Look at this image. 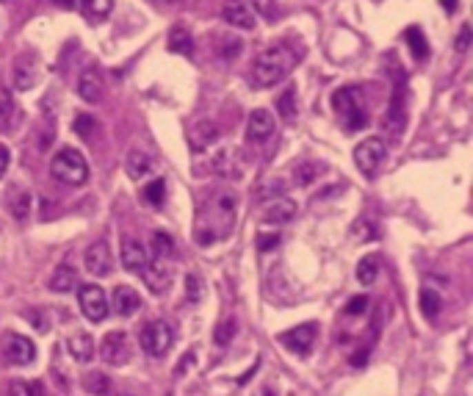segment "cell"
Segmentation results:
<instances>
[{
  "instance_id": "cell-1",
  "label": "cell",
  "mask_w": 473,
  "mask_h": 396,
  "mask_svg": "<svg viewBox=\"0 0 473 396\" xmlns=\"http://www.w3.org/2000/svg\"><path fill=\"white\" fill-rule=\"evenodd\" d=\"M232 225H235V194L216 191L199 206L194 236L202 247H208L219 239H227L232 233Z\"/></svg>"
},
{
  "instance_id": "cell-2",
  "label": "cell",
  "mask_w": 473,
  "mask_h": 396,
  "mask_svg": "<svg viewBox=\"0 0 473 396\" xmlns=\"http://www.w3.org/2000/svg\"><path fill=\"white\" fill-rule=\"evenodd\" d=\"M296 50L288 48V45H274V48H266L258 59H255V67H252V83L258 89H272L277 86L280 81H285L291 75V70L296 67Z\"/></svg>"
},
{
  "instance_id": "cell-3",
  "label": "cell",
  "mask_w": 473,
  "mask_h": 396,
  "mask_svg": "<svg viewBox=\"0 0 473 396\" xmlns=\"http://www.w3.org/2000/svg\"><path fill=\"white\" fill-rule=\"evenodd\" d=\"M50 172H53L61 183H67V186H83V183L89 180V164H86V158H83L78 150H72V147H64V150H59V152L53 155Z\"/></svg>"
},
{
  "instance_id": "cell-4",
  "label": "cell",
  "mask_w": 473,
  "mask_h": 396,
  "mask_svg": "<svg viewBox=\"0 0 473 396\" xmlns=\"http://www.w3.org/2000/svg\"><path fill=\"white\" fill-rule=\"evenodd\" d=\"M332 108L341 117V122H343L346 130H363L368 125V114L360 108V103H357V97H354L352 89H338L332 95Z\"/></svg>"
},
{
  "instance_id": "cell-5",
  "label": "cell",
  "mask_w": 473,
  "mask_h": 396,
  "mask_svg": "<svg viewBox=\"0 0 473 396\" xmlns=\"http://www.w3.org/2000/svg\"><path fill=\"white\" fill-rule=\"evenodd\" d=\"M172 344H174V330H172V324L163 321V319H155V321H150V324L141 330V349H144L147 355H152V357L166 355V352L172 349Z\"/></svg>"
},
{
  "instance_id": "cell-6",
  "label": "cell",
  "mask_w": 473,
  "mask_h": 396,
  "mask_svg": "<svg viewBox=\"0 0 473 396\" xmlns=\"http://www.w3.org/2000/svg\"><path fill=\"white\" fill-rule=\"evenodd\" d=\"M354 164L357 169L365 175V177H374L379 172V166L385 164V141L371 136V139H363L357 147H354Z\"/></svg>"
},
{
  "instance_id": "cell-7",
  "label": "cell",
  "mask_w": 473,
  "mask_h": 396,
  "mask_svg": "<svg viewBox=\"0 0 473 396\" xmlns=\"http://www.w3.org/2000/svg\"><path fill=\"white\" fill-rule=\"evenodd\" d=\"M78 299H81V310H83V316L89 321H94V324L105 321V316H108V297H105V291L100 286H83L78 291Z\"/></svg>"
},
{
  "instance_id": "cell-8",
  "label": "cell",
  "mask_w": 473,
  "mask_h": 396,
  "mask_svg": "<svg viewBox=\"0 0 473 396\" xmlns=\"http://www.w3.org/2000/svg\"><path fill=\"white\" fill-rule=\"evenodd\" d=\"M100 357H103L108 366H125V363L130 360V341H128V333H122V330L108 333V335L100 341Z\"/></svg>"
},
{
  "instance_id": "cell-9",
  "label": "cell",
  "mask_w": 473,
  "mask_h": 396,
  "mask_svg": "<svg viewBox=\"0 0 473 396\" xmlns=\"http://www.w3.org/2000/svg\"><path fill=\"white\" fill-rule=\"evenodd\" d=\"M404 125H407V114H404V86L399 81L396 89H393V97H390V108H388V114L382 119V128L390 133V139H399L401 130H404Z\"/></svg>"
},
{
  "instance_id": "cell-10",
  "label": "cell",
  "mask_w": 473,
  "mask_h": 396,
  "mask_svg": "<svg viewBox=\"0 0 473 396\" xmlns=\"http://www.w3.org/2000/svg\"><path fill=\"white\" fill-rule=\"evenodd\" d=\"M83 264H86V272L94 275V277H108L114 272V255H111V250H108L105 241H94L86 250Z\"/></svg>"
},
{
  "instance_id": "cell-11",
  "label": "cell",
  "mask_w": 473,
  "mask_h": 396,
  "mask_svg": "<svg viewBox=\"0 0 473 396\" xmlns=\"http://www.w3.org/2000/svg\"><path fill=\"white\" fill-rule=\"evenodd\" d=\"M3 352H6V360H9V363H14V366H28V363H34V357H37V346H34V341H31V338H26V335H17V333L6 335V341H3Z\"/></svg>"
},
{
  "instance_id": "cell-12",
  "label": "cell",
  "mask_w": 473,
  "mask_h": 396,
  "mask_svg": "<svg viewBox=\"0 0 473 396\" xmlns=\"http://www.w3.org/2000/svg\"><path fill=\"white\" fill-rule=\"evenodd\" d=\"M221 20L232 28H241V31H252L255 28V17L252 9L244 3V0H224L221 6Z\"/></svg>"
},
{
  "instance_id": "cell-13",
  "label": "cell",
  "mask_w": 473,
  "mask_h": 396,
  "mask_svg": "<svg viewBox=\"0 0 473 396\" xmlns=\"http://www.w3.org/2000/svg\"><path fill=\"white\" fill-rule=\"evenodd\" d=\"M316 333H319V327H316L313 321H308V324H299V327H294V330L283 333V335H280V341H283L288 349L299 352V355H308V352L313 349Z\"/></svg>"
},
{
  "instance_id": "cell-14",
  "label": "cell",
  "mask_w": 473,
  "mask_h": 396,
  "mask_svg": "<svg viewBox=\"0 0 473 396\" xmlns=\"http://www.w3.org/2000/svg\"><path fill=\"white\" fill-rule=\"evenodd\" d=\"M272 133H274V117H272V111L255 108L250 114V119H247V139L255 141V144H261V141L272 139Z\"/></svg>"
},
{
  "instance_id": "cell-15",
  "label": "cell",
  "mask_w": 473,
  "mask_h": 396,
  "mask_svg": "<svg viewBox=\"0 0 473 396\" xmlns=\"http://www.w3.org/2000/svg\"><path fill=\"white\" fill-rule=\"evenodd\" d=\"M147 264H150L147 247H144L141 241H136V239H125V244H122V266H125L128 272L141 275V272L147 269Z\"/></svg>"
},
{
  "instance_id": "cell-16",
  "label": "cell",
  "mask_w": 473,
  "mask_h": 396,
  "mask_svg": "<svg viewBox=\"0 0 473 396\" xmlns=\"http://www.w3.org/2000/svg\"><path fill=\"white\" fill-rule=\"evenodd\" d=\"M31 191L28 188H23V186H9V191H6V208H9V214L17 219V222H26L28 217H31Z\"/></svg>"
},
{
  "instance_id": "cell-17",
  "label": "cell",
  "mask_w": 473,
  "mask_h": 396,
  "mask_svg": "<svg viewBox=\"0 0 473 396\" xmlns=\"http://www.w3.org/2000/svg\"><path fill=\"white\" fill-rule=\"evenodd\" d=\"M219 128L213 125V122H208V119H202V122H197L194 128H191V133H188V144H191V150H197V152H202V150H208V147H213L216 141H219Z\"/></svg>"
},
{
  "instance_id": "cell-18",
  "label": "cell",
  "mask_w": 473,
  "mask_h": 396,
  "mask_svg": "<svg viewBox=\"0 0 473 396\" xmlns=\"http://www.w3.org/2000/svg\"><path fill=\"white\" fill-rule=\"evenodd\" d=\"M294 217H296V203L288 200V197L283 194V197H277V200H272V206L263 214V222H269V225H288Z\"/></svg>"
},
{
  "instance_id": "cell-19",
  "label": "cell",
  "mask_w": 473,
  "mask_h": 396,
  "mask_svg": "<svg viewBox=\"0 0 473 396\" xmlns=\"http://www.w3.org/2000/svg\"><path fill=\"white\" fill-rule=\"evenodd\" d=\"M141 277H144V283L150 286V291H152V294L166 291V286L172 283V272H169V266H163V261H161V258L150 261V264H147V269L141 272Z\"/></svg>"
},
{
  "instance_id": "cell-20",
  "label": "cell",
  "mask_w": 473,
  "mask_h": 396,
  "mask_svg": "<svg viewBox=\"0 0 473 396\" xmlns=\"http://www.w3.org/2000/svg\"><path fill=\"white\" fill-rule=\"evenodd\" d=\"M78 95L86 100V103H97L103 97V78L94 67L83 70L81 78H78Z\"/></svg>"
},
{
  "instance_id": "cell-21",
  "label": "cell",
  "mask_w": 473,
  "mask_h": 396,
  "mask_svg": "<svg viewBox=\"0 0 473 396\" xmlns=\"http://www.w3.org/2000/svg\"><path fill=\"white\" fill-rule=\"evenodd\" d=\"M67 349L75 363H92L94 360V341L89 333H72L67 338Z\"/></svg>"
},
{
  "instance_id": "cell-22",
  "label": "cell",
  "mask_w": 473,
  "mask_h": 396,
  "mask_svg": "<svg viewBox=\"0 0 473 396\" xmlns=\"http://www.w3.org/2000/svg\"><path fill=\"white\" fill-rule=\"evenodd\" d=\"M111 305H114V310L119 316H133L139 310L141 299H139V294L130 286H117L114 288V297H111Z\"/></svg>"
},
{
  "instance_id": "cell-23",
  "label": "cell",
  "mask_w": 473,
  "mask_h": 396,
  "mask_svg": "<svg viewBox=\"0 0 473 396\" xmlns=\"http://www.w3.org/2000/svg\"><path fill=\"white\" fill-rule=\"evenodd\" d=\"M20 125V106L9 89H0V130H14Z\"/></svg>"
},
{
  "instance_id": "cell-24",
  "label": "cell",
  "mask_w": 473,
  "mask_h": 396,
  "mask_svg": "<svg viewBox=\"0 0 473 396\" xmlns=\"http://www.w3.org/2000/svg\"><path fill=\"white\" fill-rule=\"evenodd\" d=\"M210 166H213V172H219V175H224V177H239V172H241L239 155H235V150H230V147L219 150V152L213 155Z\"/></svg>"
},
{
  "instance_id": "cell-25",
  "label": "cell",
  "mask_w": 473,
  "mask_h": 396,
  "mask_svg": "<svg viewBox=\"0 0 473 396\" xmlns=\"http://www.w3.org/2000/svg\"><path fill=\"white\" fill-rule=\"evenodd\" d=\"M125 169L133 180H141L152 172V158L144 152V150H130L128 152V161H125Z\"/></svg>"
},
{
  "instance_id": "cell-26",
  "label": "cell",
  "mask_w": 473,
  "mask_h": 396,
  "mask_svg": "<svg viewBox=\"0 0 473 396\" xmlns=\"http://www.w3.org/2000/svg\"><path fill=\"white\" fill-rule=\"evenodd\" d=\"M75 286H78V272H75L72 266H67V264H61V266L53 272V277H50V288L59 291V294H67V291H72Z\"/></svg>"
},
{
  "instance_id": "cell-27",
  "label": "cell",
  "mask_w": 473,
  "mask_h": 396,
  "mask_svg": "<svg viewBox=\"0 0 473 396\" xmlns=\"http://www.w3.org/2000/svg\"><path fill=\"white\" fill-rule=\"evenodd\" d=\"M169 50H172V53L191 56V50H194V39H191V34H188L183 26H174V28L169 31Z\"/></svg>"
},
{
  "instance_id": "cell-28",
  "label": "cell",
  "mask_w": 473,
  "mask_h": 396,
  "mask_svg": "<svg viewBox=\"0 0 473 396\" xmlns=\"http://www.w3.org/2000/svg\"><path fill=\"white\" fill-rule=\"evenodd\" d=\"M321 172H324V164H319V161H302V164L294 166V183L296 186H310Z\"/></svg>"
},
{
  "instance_id": "cell-29",
  "label": "cell",
  "mask_w": 473,
  "mask_h": 396,
  "mask_svg": "<svg viewBox=\"0 0 473 396\" xmlns=\"http://www.w3.org/2000/svg\"><path fill=\"white\" fill-rule=\"evenodd\" d=\"M78 3L89 20H105L114 9V0H78Z\"/></svg>"
},
{
  "instance_id": "cell-30",
  "label": "cell",
  "mask_w": 473,
  "mask_h": 396,
  "mask_svg": "<svg viewBox=\"0 0 473 396\" xmlns=\"http://www.w3.org/2000/svg\"><path fill=\"white\" fill-rule=\"evenodd\" d=\"M37 83V67L28 59H20L14 67V86L17 89H31Z\"/></svg>"
},
{
  "instance_id": "cell-31",
  "label": "cell",
  "mask_w": 473,
  "mask_h": 396,
  "mask_svg": "<svg viewBox=\"0 0 473 396\" xmlns=\"http://www.w3.org/2000/svg\"><path fill=\"white\" fill-rule=\"evenodd\" d=\"M407 45H410V53L418 59V61H423L426 56H429V45H426V39H423V31L418 28V26H412V28H407Z\"/></svg>"
},
{
  "instance_id": "cell-32",
  "label": "cell",
  "mask_w": 473,
  "mask_h": 396,
  "mask_svg": "<svg viewBox=\"0 0 473 396\" xmlns=\"http://www.w3.org/2000/svg\"><path fill=\"white\" fill-rule=\"evenodd\" d=\"M163 197H166V180H163V177H152V180L144 186V200H147L152 208H161V206H163Z\"/></svg>"
},
{
  "instance_id": "cell-33",
  "label": "cell",
  "mask_w": 473,
  "mask_h": 396,
  "mask_svg": "<svg viewBox=\"0 0 473 396\" xmlns=\"http://www.w3.org/2000/svg\"><path fill=\"white\" fill-rule=\"evenodd\" d=\"M376 275H379V258H376V255H365V258L357 264V280H360L363 286H371V283L376 280Z\"/></svg>"
},
{
  "instance_id": "cell-34",
  "label": "cell",
  "mask_w": 473,
  "mask_h": 396,
  "mask_svg": "<svg viewBox=\"0 0 473 396\" xmlns=\"http://www.w3.org/2000/svg\"><path fill=\"white\" fill-rule=\"evenodd\" d=\"M440 308H443L440 294H437L434 288H423V291H421V310H423V316H426V319H434V316L440 313Z\"/></svg>"
},
{
  "instance_id": "cell-35",
  "label": "cell",
  "mask_w": 473,
  "mask_h": 396,
  "mask_svg": "<svg viewBox=\"0 0 473 396\" xmlns=\"http://www.w3.org/2000/svg\"><path fill=\"white\" fill-rule=\"evenodd\" d=\"M9 396H48V393H45V385H42L39 379H34V382L14 379V382L9 385Z\"/></svg>"
},
{
  "instance_id": "cell-36",
  "label": "cell",
  "mask_w": 473,
  "mask_h": 396,
  "mask_svg": "<svg viewBox=\"0 0 473 396\" xmlns=\"http://www.w3.org/2000/svg\"><path fill=\"white\" fill-rule=\"evenodd\" d=\"M152 253H155V258H169L172 253H174V239L169 236V233H163V230H155L152 233Z\"/></svg>"
},
{
  "instance_id": "cell-37",
  "label": "cell",
  "mask_w": 473,
  "mask_h": 396,
  "mask_svg": "<svg viewBox=\"0 0 473 396\" xmlns=\"http://www.w3.org/2000/svg\"><path fill=\"white\" fill-rule=\"evenodd\" d=\"M83 388H86L89 393L103 396V393H108V390H111V379H108L105 374H100V371H89V374L83 377Z\"/></svg>"
},
{
  "instance_id": "cell-38",
  "label": "cell",
  "mask_w": 473,
  "mask_h": 396,
  "mask_svg": "<svg viewBox=\"0 0 473 396\" xmlns=\"http://www.w3.org/2000/svg\"><path fill=\"white\" fill-rule=\"evenodd\" d=\"M277 111L285 122H291L296 117V92L294 89H285L280 97H277Z\"/></svg>"
},
{
  "instance_id": "cell-39",
  "label": "cell",
  "mask_w": 473,
  "mask_h": 396,
  "mask_svg": "<svg viewBox=\"0 0 473 396\" xmlns=\"http://www.w3.org/2000/svg\"><path fill=\"white\" fill-rule=\"evenodd\" d=\"M255 194H258V200H277V197H283V194H285V183L272 177V180H266L263 186H258V191H255Z\"/></svg>"
},
{
  "instance_id": "cell-40",
  "label": "cell",
  "mask_w": 473,
  "mask_h": 396,
  "mask_svg": "<svg viewBox=\"0 0 473 396\" xmlns=\"http://www.w3.org/2000/svg\"><path fill=\"white\" fill-rule=\"evenodd\" d=\"M94 128H97V122H94V117H89V114H78V117L72 119V130H75L78 136H83V139H89V136L94 133Z\"/></svg>"
},
{
  "instance_id": "cell-41",
  "label": "cell",
  "mask_w": 473,
  "mask_h": 396,
  "mask_svg": "<svg viewBox=\"0 0 473 396\" xmlns=\"http://www.w3.org/2000/svg\"><path fill=\"white\" fill-rule=\"evenodd\" d=\"M185 299L188 302H199L202 299V283L197 275H185Z\"/></svg>"
},
{
  "instance_id": "cell-42",
  "label": "cell",
  "mask_w": 473,
  "mask_h": 396,
  "mask_svg": "<svg viewBox=\"0 0 473 396\" xmlns=\"http://www.w3.org/2000/svg\"><path fill=\"white\" fill-rule=\"evenodd\" d=\"M232 335H235V319H227V321H221L219 330H216V344L224 346V344L232 341Z\"/></svg>"
},
{
  "instance_id": "cell-43",
  "label": "cell",
  "mask_w": 473,
  "mask_h": 396,
  "mask_svg": "<svg viewBox=\"0 0 473 396\" xmlns=\"http://www.w3.org/2000/svg\"><path fill=\"white\" fill-rule=\"evenodd\" d=\"M365 308H368V297H365V294H360V297H352V299H349L346 313H349V316H360Z\"/></svg>"
},
{
  "instance_id": "cell-44",
  "label": "cell",
  "mask_w": 473,
  "mask_h": 396,
  "mask_svg": "<svg viewBox=\"0 0 473 396\" xmlns=\"http://www.w3.org/2000/svg\"><path fill=\"white\" fill-rule=\"evenodd\" d=\"M241 53V39H221V56L224 59H235Z\"/></svg>"
},
{
  "instance_id": "cell-45",
  "label": "cell",
  "mask_w": 473,
  "mask_h": 396,
  "mask_svg": "<svg viewBox=\"0 0 473 396\" xmlns=\"http://www.w3.org/2000/svg\"><path fill=\"white\" fill-rule=\"evenodd\" d=\"M280 244V236L277 233H258V247H261V253H269V250H274Z\"/></svg>"
},
{
  "instance_id": "cell-46",
  "label": "cell",
  "mask_w": 473,
  "mask_h": 396,
  "mask_svg": "<svg viewBox=\"0 0 473 396\" xmlns=\"http://www.w3.org/2000/svg\"><path fill=\"white\" fill-rule=\"evenodd\" d=\"M470 37H473L470 26H462V28H459V37H456V50H459V53H465V50L470 48Z\"/></svg>"
},
{
  "instance_id": "cell-47",
  "label": "cell",
  "mask_w": 473,
  "mask_h": 396,
  "mask_svg": "<svg viewBox=\"0 0 473 396\" xmlns=\"http://www.w3.org/2000/svg\"><path fill=\"white\" fill-rule=\"evenodd\" d=\"M9 164H12V150L6 144H0V180L9 172Z\"/></svg>"
},
{
  "instance_id": "cell-48",
  "label": "cell",
  "mask_w": 473,
  "mask_h": 396,
  "mask_svg": "<svg viewBox=\"0 0 473 396\" xmlns=\"http://www.w3.org/2000/svg\"><path fill=\"white\" fill-rule=\"evenodd\" d=\"M252 9L263 17H272V0H252Z\"/></svg>"
},
{
  "instance_id": "cell-49",
  "label": "cell",
  "mask_w": 473,
  "mask_h": 396,
  "mask_svg": "<svg viewBox=\"0 0 473 396\" xmlns=\"http://www.w3.org/2000/svg\"><path fill=\"white\" fill-rule=\"evenodd\" d=\"M191 363H194V352H188V357H183V360L177 363V368H174V374L180 377V374H183V371H185V368H188Z\"/></svg>"
},
{
  "instance_id": "cell-50",
  "label": "cell",
  "mask_w": 473,
  "mask_h": 396,
  "mask_svg": "<svg viewBox=\"0 0 473 396\" xmlns=\"http://www.w3.org/2000/svg\"><path fill=\"white\" fill-rule=\"evenodd\" d=\"M352 366H365V352H357V357H352Z\"/></svg>"
},
{
  "instance_id": "cell-51",
  "label": "cell",
  "mask_w": 473,
  "mask_h": 396,
  "mask_svg": "<svg viewBox=\"0 0 473 396\" xmlns=\"http://www.w3.org/2000/svg\"><path fill=\"white\" fill-rule=\"evenodd\" d=\"M56 6H61V9H72L75 6V0H53Z\"/></svg>"
},
{
  "instance_id": "cell-52",
  "label": "cell",
  "mask_w": 473,
  "mask_h": 396,
  "mask_svg": "<svg viewBox=\"0 0 473 396\" xmlns=\"http://www.w3.org/2000/svg\"><path fill=\"white\" fill-rule=\"evenodd\" d=\"M443 9L445 12H454L456 9V0H443Z\"/></svg>"
}]
</instances>
